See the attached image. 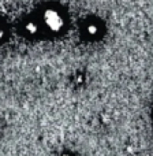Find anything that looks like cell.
I'll return each mask as SVG.
<instances>
[{
  "mask_svg": "<svg viewBox=\"0 0 153 156\" xmlns=\"http://www.w3.org/2000/svg\"><path fill=\"white\" fill-rule=\"evenodd\" d=\"M43 21L51 32H59L64 23L62 15L56 10H45L43 15Z\"/></svg>",
  "mask_w": 153,
  "mask_h": 156,
  "instance_id": "cell-1",
  "label": "cell"
},
{
  "mask_svg": "<svg viewBox=\"0 0 153 156\" xmlns=\"http://www.w3.org/2000/svg\"><path fill=\"white\" fill-rule=\"evenodd\" d=\"M25 30H26L29 34H36V33L38 32V26H37L36 22L30 21V22H27V23L25 25Z\"/></svg>",
  "mask_w": 153,
  "mask_h": 156,
  "instance_id": "cell-2",
  "label": "cell"
},
{
  "mask_svg": "<svg viewBox=\"0 0 153 156\" xmlns=\"http://www.w3.org/2000/svg\"><path fill=\"white\" fill-rule=\"evenodd\" d=\"M97 30H99V29H97V26H96V25H93V23H92V25H88V27H86V32H88L90 36H94V34H96Z\"/></svg>",
  "mask_w": 153,
  "mask_h": 156,
  "instance_id": "cell-3",
  "label": "cell"
},
{
  "mask_svg": "<svg viewBox=\"0 0 153 156\" xmlns=\"http://www.w3.org/2000/svg\"><path fill=\"white\" fill-rule=\"evenodd\" d=\"M3 37H4V30H3L2 27H0V40H2Z\"/></svg>",
  "mask_w": 153,
  "mask_h": 156,
  "instance_id": "cell-4",
  "label": "cell"
},
{
  "mask_svg": "<svg viewBox=\"0 0 153 156\" xmlns=\"http://www.w3.org/2000/svg\"><path fill=\"white\" fill-rule=\"evenodd\" d=\"M64 156H68V155H64Z\"/></svg>",
  "mask_w": 153,
  "mask_h": 156,
  "instance_id": "cell-5",
  "label": "cell"
}]
</instances>
